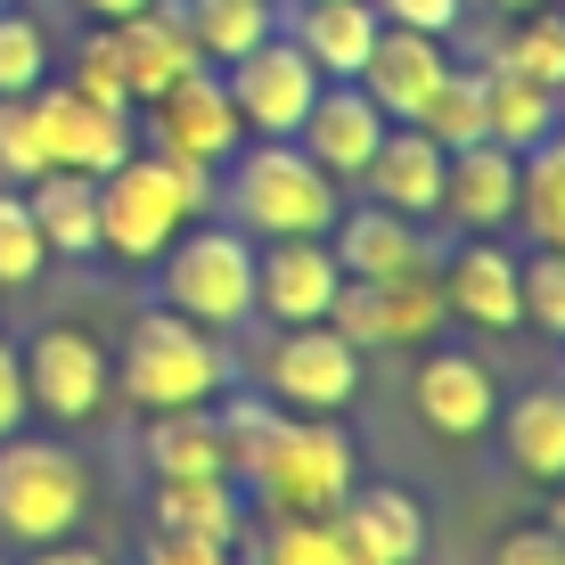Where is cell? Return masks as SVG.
Listing matches in <instances>:
<instances>
[{
	"label": "cell",
	"instance_id": "6da1fadb",
	"mask_svg": "<svg viewBox=\"0 0 565 565\" xmlns=\"http://www.w3.org/2000/svg\"><path fill=\"white\" fill-rule=\"evenodd\" d=\"M205 205H213V172L172 164L156 148H131L99 181V246L115 263H156Z\"/></svg>",
	"mask_w": 565,
	"mask_h": 565
},
{
	"label": "cell",
	"instance_id": "7a4b0ae2",
	"mask_svg": "<svg viewBox=\"0 0 565 565\" xmlns=\"http://www.w3.org/2000/svg\"><path fill=\"white\" fill-rule=\"evenodd\" d=\"M246 492L263 500V516H337L353 492V443L337 418H279L270 435L246 451Z\"/></svg>",
	"mask_w": 565,
	"mask_h": 565
},
{
	"label": "cell",
	"instance_id": "3957f363",
	"mask_svg": "<svg viewBox=\"0 0 565 565\" xmlns=\"http://www.w3.org/2000/svg\"><path fill=\"white\" fill-rule=\"evenodd\" d=\"M230 213L246 238H328L337 230V181L296 148V140H263L230 156Z\"/></svg>",
	"mask_w": 565,
	"mask_h": 565
},
{
	"label": "cell",
	"instance_id": "277c9868",
	"mask_svg": "<svg viewBox=\"0 0 565 565\" xmlns=\"http://www.w3.org/2000/svg\"><path fill=\"white\" fill-rule=\"evenodd\" d=\"M222 385H230V353H222L213 328L181 320V311H140V328H131V344H124V394H131V411H148V418L205 411Z\"/></svg>",
	"mask_w": 565,
	"mask_h": 565
},
{
	"label": "cell",
	"instance_id": "5b68a950",
	"mask_svg": "<svg viewBox=\"0 0 565 565\" xmlns=\"http://www.w3.org/2000/svg\"><path fill=\"white\" fill-rule=\"evenodd\" d=\"M156 263H164V311H181V320H198V328L255 320V238H246V230L189 222Z\"/></svg>",
	"mask_w": 565,
	"mask_h": 565
},
{
	"label": "cell",
	"instance_id": "8992f818",
	"mask_svg": "<svg viewBox=\"0 0 565 565\" xmlns=\"http://www.w3.org/2000/svg\"><path fill=\"white\" fill-rule=\"evenodd\" d=\"M90 509V476L74 451L57 443H25V435H0V533L42 550V541L74 533Z\"/></svg>",
	"mask_w": 565,
	"mask_h": 565
},
{
	"label": "cell",
	"instance_id": "52a82bcc",
	"mask_svg": "<svg viewBox=\"0 0 565 565\" xmlns=\"http://www.w3.org/2000/svg\"><path fill=\"white\" fill-rule=\"evenodd\" d=\"M148 140H156V156H172V164L222 172L230 156L246 148V124H238V107H230V83L205 74V66H189L164 99H148Z\"/></svg>",
	"mask_w": 565,
	"mask_h": 565
},
{
	"label": "cell",
	"instance_id": "ba28073f",
	"mask_svg": "<svg viewBox=\"0 0 565 565\" xmlns=\"http://www.w3.org/2000/svg\"><path fill=\"white\" fill-rule=\"evenodd\" d=\"M222 83H230V107H238V124L255 131V140H296V124L311 115L328 74L311 66L287 33H270V42H255L246 57H230Z\"/></svg>",
	"mask_w": 565,
	"mask_h": 565
},
{
	"label": "cell",
	"instance_id": "9c48e42d",
	"mask_svg": "<svg viewBox=\"0 0 565 565\" xmlns=\"http://www.w3.org/2000/svg\"><path fill=\"white\" fill-rule=\"evenodd\" d=\"M328 328H337L353 353H377V344H426L443 328V287L426 270H402V279H344L337 303H328Z\"/></svg>",
	"mask_w": 565,
	"mask_h": 565
},
{
	"label": "cell",
	"instance_id": "30bf717a",
	"mask_svg": "<svg viewBox=\"0 0 565 565\" xmlns=\"http://www.w3.org/2000/svg\"><path fill=\"white\" fill-rule=\"evenodd\" d=\"M263 377H270V394H279L287 411L337 418L344 402L361 394V353H353V344H344L328 320H303V328H287V337L270 344Z\"/></svg>",
	"mask_w": 565,
	"mask_h": 565
},
{
	"label": "cell",
	"instance_id": "8fae6325",
	"mask_svg": "<svg viewBox=\"0 0 565 565\" xmlns=\"http://www.w3.org/2000/svg\"><path fill=\"white\" fill-rule=\"evenodd\" d=\"M33 124H42L50 164H57V172H83V181H107V172L140 148V140H131V115L74 99L66 83H42V90H33Z\"/></svg>",
	"mask_w": 565,
	"mask_h": 565
},
{
	"label": "cell",
	"instance_id": "7c38bea8",
	"mask_svg": "<svg viewBox=\"0 0 565 565\" xmlns=\"http://www.w3.org/2000/svg\"><path fill=\"white\" fill-rule=\"evenodd\" d=\"M344 565H418L426 557V509L402 483H353L344 509L328 516Z\"/></svg>",
	"mask_w": 565,
	"mask_h": 565
},
{
	"label": "cell",
	"instance_id": "4fadbf2b",
	"mask_svg": "<svg viewBox=\"0 0 565 565\" xmlns=\"http://www.w3.org/2000/svg\"><path fill=\"white\" fill-rule=\"evenodd\" d=\"M107 385H115V369H107V353L83 337V328H42V337H33V353H25V394H33V411L83 426V418L107 411Z\"/></svg>",
	"mask_w": 565,
	"mask_h": 565
},
{
	"label": "cell",
	"instance_id": "5bb4252c",
	"mask_svg": "<svg viewBox=\"0 0 565 565\" xmlns=\"http://www.w3.org/2000/svg\"><path fill=\"white\" fill-rule=\"evenodd\" d=\"M385 124H394V115L369 99L361 83H320L311 115L296 124V148L328 172V181H361L369 156H377V140H385Z\"/></svg>",
	"mask_w": 565,
	"mask_h": 565
},
{
	"label": "cell",
	"instance_id": "9a60e30c",
	"mask_svg": "<svg viewBox=\"0 0 565 565\" xmlns=\"http://www.w3.org/2000/svg\"><path fill=\"white\" fill-rule=\"evenodd\" d=\"M337 287H344V270L320 238H270V255L255 246V311L263 320H279V328L328 320Z\"/></svg>",
	"mask_w": 565,
	"mask_h": 565
},
{
	"label": "cell",
	"instance_id": "2e32d148",
	"mask_svg": "<svg viewBox=\"0 0 565 565\" xmlns=\"http://www.w3.org/2000/svg\"><path fill=\"white\" fill-rule=\"evenodd\" d=\"M115 57H124L131 107L164 99V90L181 83L189 66H205V57H198V42H189V17H181V0H148L140 17H124V25H115Z\"/></svg>",
	"mask_w": 565,
	"mask_h": 565
},
{
	"label": "cell",
	"instance_id": "e0dca14e",
	"mask_svg": "<svg viewBox=\"0 0 565 565\" xmlns=\"http://www.w3.org/2000/svg\"><path fill=\"white\" fill-rule=\"evenodd\" d=\"M451 74V50H443V33H411V25H385L377 33V50L361 57V74L353 83L377 99L394 124H411V115L435 99V83Z\"/></svg>",
	"mask_w": 565,
	"mask_h": 565
},
{
	"label": "cell",
	"instance_id": "ac0fdd59",
	"mask_svg": "<svg viewBox=\"0 0 565 565\" xmlns=\"http://www.w3.org/2000/svg\"><path fill=\"white\" fill-rule=\"evenodd\" d=\"M443 164H451V148H435L418 124H385L377 156H369V205L385 213H411V222H426V213H443Z\"/></svg>",
	"mask_w": 565,
	"mask_h": 565
},
{
	"label": "cell",
	"instance_id": "d6986e66",
	"mask_svg": "<svg viewBox=\"0 0 565 565\" xmlns=\"http://www.w3.org/2000/svg\"><path fill=\"white\" fill-rule=\"evenodd\" d=\"M516 148L500 140H476V148H451V164H443V213H451L459 230H509L516 222Z\"/></svg>",
	"mask_w": 565,
	"mask_h": 565
},
{
	"label": "cell",
	"instance_id": "ffe728a7",
	"mask_svg": "<svg viewBox=\"0 0 565 565\" xmlns=\"http://www.w3.org/2000/svg\"><path fill=\"white\" fill-rule=\"evenodd\" d=\"M156 533L164 541H230L246 533V492L238 476H156Z\"/></svg>",
	"mask_w": 565,
	"mask_h": 565
},
{
	"label": "cell",
	"instance_id": "44dd1931",
	"mask_svg": "<svg viewBox=\"0 0 565 565\" xmlns=\"http://www.w3.org/2000/svg\"><path fill=\"white\" fill-rule=\"evenodd\" d=\"M385 17L369 9V0H296V25H287V42H296L311 66L328 74V83H353L361 57L377 50Z\"/></svg>",
	"mask_w": 565,
	"mask_h": 565
},
{
	"label": "cell",
	"instance_id": "7402d4cb",
	"mask_svg": "<svg viewBox=\"0 0 565 565\" xmlns=\"http://www.w3.org/2000/svg\"><path fill=\"white\" fill-rule=\"evenodd\" d=\"M337 270L344 279H402V270H426V238L411 213H385V205H353L337 213Z\"/></svg>",
	"mask_w": 565,
	"mask_h": 565
},
{
	"label": "cell",
	"instance_id": "603a6c76",
	"mask_svg": "<svg viewBox=\"0 0 565 565\" xmlns=\"http://www.w3.org/2000/svg\"><path fill=\"white\" fill-rule=\"evenodd\" d=\"M418 418L435 426V435H483V426L500 418V394H492V369L483 361H467V353H435L418 369Z\"/></svg>",
	"mask_w": 565,
	"mask_h": 565
},
{
	"label": "cell",
	"instance_id": "cb8c5ba5",
	"mask_svg": "<svg viewBox=\"0 0 565 565\" xmlns=\"http://www.w3.org/2000/svg\"><path fill=\"white\" fill-rule=\"evenodd\" d=\"M443 311L476 328H524V303H516V255H500L492 238L459 246L451 255V279H443Z\"/></svg>",
	"mask_w": 565,
	"mask_h": 565
},
{
	"label": "cell",
	"instance_id": "d4e9b609",
	"mask_svg": "<svg viewBox=\"0 0 565 565\" xmlns=\"http://www.w3.org/2000/svg\"><path fill=\"white\" fill-rule=\"evenodd\" d=\"M557 131V90L550 83H533V74H516L509 57H492L483 66V140H500V148H541Z\"/></svg>",
	"mask_w": 565,
	"mask_h": 565
},
{
	"label": "cell",
	"instance_id": "484cf974",
	"mask_svg": "<svg viewBox=\"0 0 565 565\" xmlns=\"http://www.w3.org/2000/svg\"><path fill=\"white\" fill-rule=\"evenodd\" d=\"M25 205H33V230H42L50 255H99V181H83V172H42V181H25Z\"/></svg>",
	"mask_w": 565,
	"mask_h": 565
},
{
	"label": "cell",
	"instance_id": "4316f807",
	"mask_svg": "<svg viewBox=\"0 0 565 565\" xmlns=\"http://www.w3.org/2000/svg\"><path fill=\"white\" fill-rule=\"evenodd\" d=\"M500 435H509V467L524 483H565V385H533L524 402H509Z\"/></svg>",
	"mask_w": 565,
	"mask_h": 565
},
{
	"label": "cell",
	"instance_id": "83f0119b",
	"mask_svg": "<svg viewBox=\"0 0 565 565\" xmlns=\"http://www.w3.org/2000/svg\"><path fill=\"white\" fill-rule=\"evenodd\" d=\"M181 17H189V42H198L205 66H230V57H246L255 42L279 33L270 0H181Z\"/></svg>",
	"mask_w": 565,
	"mask_h": 565
},
{
	"label": "cell",
	"instance_id": "f1b7e54d",
	"mask_svg": "<svg viewBox=\"0 0 565 565\" xmlns=\"http://www.w3.org/2000/svg\"><path fill=\"white\" fill-rule=\"evenodd\" d=\"M148 467L156 476H230V443L213 411H164L148 435Z\"/></svg>",
	"mask_w": 565,
	"mask_h": 565
},
{
	"label": "cell",
	"instance_id": "f546056e",
	"mask_svg": "<svg viewBox=\"0 0 565 565\" xmlns=\"http://www.w3.org/2000/svg\"><path fill=\"white\" fill-rule=\"evenodd\" d=\"M516 222L533 230L541 246L565 255V131H550L541 148H524V164H516Z\"/></svg>",
	"mask_w": 565,
	"mask_h": 565
},
{
	"label": "cell",
	"instance_id": "4dcf8cb0",
	"mask_svg": "<svg viewBox=\"0 0 565 565\" xmlns=\"http://www.w3.org/2000/svg\"><path fill=\"white\" fill-rule=\"evenodd\" d=\"M411 124H418L435 148H476V140H483V74L451 66V74L435 83V99H426Z\"/></svg>",
	"mask_w": 565,
	"mask_h": 565
},
{
	"label": "cell",
	"instance_id": "1f68e13d",
	"mask_svg": "<svg viewBox=\"0 0 565 565\" xmlns=\"http://www.w3.org/2000/svg\"><path fill=\"white\" fill-rule=\"evenodd\" d=\"M50 83V33L0 0V99H33Z\"/></svg>",
	"mask_w": 565,
	"mask_h": 565
},
{
	"label": "cell",
	"instance_id": "d6a6232c",
	"mask_svg": "<svg viewBox=\"0 0 565 565\" xmlns=\"http://www.w3.org/2000/svg\"><path fill=\"white\" fill-rule=\"evenodd\" d=\"M500 57H509L516 74H533V83H550L557 99H565V17L550 9V0L516 17V33H509V50H500Z\"/></svg>",
	"mask_w": 565,
	"mask_h": 565
},
{
	"label": "cell",
	"instance_id": "836d02e7",
	"mask_svg": "<svg viewBox=\"0 0 565 565\" xmlns=\"http://www.w3.org/2000/svg\"><path fill=\"white\" fill-rule=\"evenodd\" d=\"M66 90H74V99H90V107L131 115V83H124V57H115V25H90L83 42H74V74H66Z\"/></svg>",
	"mask_w": 565,
	"mask_h": 565
},
{
	"label": "cell",
	"instance_id": "e575fe53",
	"mask_svg": "<svg viewBox=\"0 0 565 565\" xmlns=\"http://www.w3.org/2000/svg\"><path fill=\"white\" fill-rule=\"evenodd\" d=\"M42 270H50V246L33 230L25 189H0V287H33Z\"/></svg>",
	"mask_w": 565,
	"mask_h": 565
},
{
	"label": "cell",
	"instance_id": "d590c367",
	"mask_svg": "<svg viewBox=\"0 0 565 565\" xmlns=\"http://www.w3.org/2000/svg\"><path fill=\"white\" fill-rule=\"evenodd\" d=\"M50 172L42 124H33V99H0V189H25Z\"/></svg>",
	"mask_w": 565,
	"mask_h": 565
},
{
	"label": "cell",
	"instance_id": "8d00e7d4",
	"mask_svg": "<svg viewBox=\"0 0 565 565\" xmlns=\"http://www.w3.org/2000/svg\"><path fill=\"white\" fill-rule=\"evenodd\" d=\"M516 303H524V320H533L541 337H565V255L557 246H541V255L516 263Z\"/></svg>",
	"mask_w": 565,
	"mask_h": 565
},
{
	"label": "cell",
	"instance_id": "74e56055",
	"mask_svg": "<svg viewBox=\"0 0 565 565\" xmlns=\"http://www.w3.org/2000/svg\"><path fill=\"white\" fill-rule=\"evenodd\" d=\"M263 565H344V557H337L328 516H279L263 541Z\"/></svg>",
	"mask_w": 565,
	"mask_h": 565
},
{
	"label": "cell",
	"instance_id": "f35d334b",
	"mask_svg": "<svg viewBox=\"0 0 565 565\" xmlns=\"http://www.w3.org/2000/svg\"><path fill=\"white\" fill-rule=\"evenodd\" d=\"M385 25H411V33H459L467 25V0H369Z\"/></svg>",
	"mask_w": 565,
	"mask_h": 565
},
{
	"label": "cell",
	"instance_id": "ab89813d",
	"mask_svg": "<svg viewBox=\"0 0 565 565\" xmlns=\"http://www.w3.org/2000/svg\"><path fill=\"white\" fill-rule=\"evenodd\" d=\"M33 411V394H25V353L17 344H0V435H17Z\"/></svg>",
	"mask_w": 565,
	"mask_h": 565
},
{
	"label": "cell",
	"instance_id": "60d3db41",
	"mask_svg": "<svg viewBox=\"0 0 565 565\" xmlns=\"http://www.w3.org/2000/svg\"><path fill=\"white\" fill-rule=\"evenodd\" d=\"M492 565H565V533H509Z\"/></svg>",
	"mask_w": 565,
	"mask_h": 565
},
{
	"label": "cell",
	"instance_id": "b9f144b4",
	"mask_svg": "<svg viewBox=\"0 0 565 565\" xmlns=\"http://www.w3.org/2000/svg\"><path fill=\"white\" fill-rule=\"evenodd\" d=\"M140 565H230V550H213V541H164V533H156Z\"/></svg>",
	"mask_w": 565,
	"mask_h": 565
},
{
	"label": "cell",
	"instance_id": "7bdbcfd3",
	"mask_svg": "<svg viewBox=\"0 0 565 565\" xmlns=\"http://www.w3.org/2000/svg\"><path fill=\"white\" fill-rule=\"evenodd\" d=\"M33 565H107L99 550H66V541H42V557H33Z\"/></svg>",
	"mask_w": 565,
	"mask_h": 565
},
{
	"label": "cell",
	"instance_id": "ee69618b",
	"mask_svg": "<svg viewBox=\"0 0 565 565\" xmlns=\"http://www.w3.org/2000/svg\"><path fill=\"white\" fill-rule=\"evenodd\" d=\"M83 9H90V17H99V25H124V17H140V9H148V0H83Z\"/></svg>",
	"mask_w": 565,
	"mask_h": 565
},
{
	"label": "cell",
	"instance_id": "f6af8a7d",
	"mask_svg": "<svg viewBox=\"0 0 565 565\" xmlns=\"http://www.w3.org/2000/svg\"><path fill=\"white\" fill-rule=\"evenodd\" d=\"M492 9H509V17H524V9H541V0H492Z\"/></svg>",
	"mask_w": 565,
	"mask_h": 565
}]
</instances>
